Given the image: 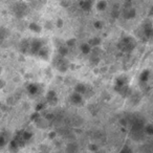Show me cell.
<instances>
[{
	"instance_id": "cell-1",
	"label": "cell",
	"mask_w": 153,
	"mask_h": 153,
	"mask_svg": "<svg viewBox=\"0 0 153 153\" xmlns=\"http://www.w3.org/2000/svg\"><path fill=\"white\" fill-rule=\"evenodd\" d=\"M119 46L123 51H131L135 46V42L130 37H125V38H123L121 40Z\"/></svg>"
},
{
	"instance_id": "cell-2",
	"label": "cell",
	"mask_w": 153,
	"mask_h": 153,
	"mask_svg": "<svg viewBox=\"0 0 153 153\" xmlns=\"http://www.w3.org/2000/svg\"><path fill=\"white\" fill-rule=\"evenodd\" d=\"M14 12H15L17 16H23L24 14H26L27 10H26L25 5H23V3H19V4H16Z\"/></svg>"
},
{
	"instance_id": "cell-3",
	"label": "cell",
	"mask_w": 153,
	"mask_h": 153,
	"mask_svg": "<svg viewBox=\"0 0 153 153\" xmlns=\"http://www.w3.org/2000/svg\"><path fill=\"white\" fill-rule=\"evenodd\" d=\"M56 66H57V68L60 71H65L68 67V64H67V62H66L65 58H61V59H59V61H58Z\"/></svg>"
},
{
	"instance_id": "cell-4",
	"label": "cell",
	"mask_w": 153,
	"mask_h": 153,
	"mask_svg": "<svg viewBox=\"0 0 153 153\" xmlns=\"http://www.w3.org/2000/svg\"><path fill=\"white\" fill-rule=\"evenodd\" d=\"M70 100H71V102L74 103V104L79 105V104H81V103H82V101H83V98H82V94L74 92V94H72Z\"/></svg>"
},
{
	"instance_id": "cell-5",
	"label": "cell",
	"mask_w": 153,
	"mask_h": 153,
	"mask_svg": "<svg viewBox=\"0 0 153 153\" xmlns=\"http://www.w3.org/2000/svg\"><path fill=\"white\" fill-rule=\"evenodd\" d=\"M81 51H82V53H83L87 55V53H89L92 49H91V46L89 45V43H86V44L84 43V44L81 45Z\"/></svg>"
},
{
	"instance_id": "cell-6",
	"label": "cell",
	"mask_w": 153,
	"mask_h": 153,
	"mask_svg": "<svg viewBox=\"0 0 153 153\" xmlns=\"http://www.w3.org/2000/svg\"><path fill=\"white\" fill-rule=\"evenodd\" d=\"M7 35H9V32L4 27H0V42L4 40L7 37Z\"/></svg>"
},
{
	"instance_id": "cell-7",
	"label": "cell",
	"mask_w": 153,
	"mask_h": 153,
	"mask_svg": "<svg viewBox=\"0 0 153 153\" xmlns=\"http://www.w3.org/2000/svg\"><path fill=\"white\" fill-rule=\"evenodd\" d=\"M80 4L82 5V9L86 10V11H89V10L91 9V7H92L91 1H83V2H81Z\"/></svg>"
},
{
	"instance_id": "cell-8",
	"label": "cell",
	"mask_w": 153,
	"mask_h": 153,
	"mask_svg": "<svg viewBox=\"0 0 153 153\" xmlns=\"http://www.w3.org/2000/svg\"><path fill=\"white\" fill-rule=\"evenodd\" d=\"M27 89H28V91H30V94H36L37 92H38V87H37L36 84H30L27 87Z\"/></svg>"
},
{
	"instance_id": "cell-9",
	"label": "cell",
	"mask_w": 153,
	"mask_h": 153,
	"mask_svg": "<svg viewBox=\"0 0 153 153\" xmlns=\"http://www.w3.org/2000/svg\"><path fill=\"white\" fill-rule=\"evenodd\" d=\"M144 131L149 135H153V125H147L144 127Z\"/></svg>"
},
{
	"instance_id": "cell-10",
	"label": "cell",
	"mask_w": 153,
	"mask_h": 153,
	"mask_svg": "<svg viewBox=\"0 0 153 153\" xmlns=\"http://www.w3.org/2000/svg\"><path fill=\"white\" fill-rule=\"evenodd\" d=\"M30 28L33 30V32H36V33H39L41 30V26L38 25V24H36V23H32V24H30Z\"/></svg>"
},
{
	"instance_id": "cell-11",
	"label": "cell",
	"mask_w": 153,
	"mask_h": 153,
	"mask_svg": "<svg viewBox=\"0 0 153 153\" xmlns=\"http://www.w3.org/2000/svg\"><path fill=\"white\" fill-rule=\"evenodd\" d=\"M97 7H98L99 11H103V10H105L107 7V2H105V1H100V2H98V4H97Z\"/></svg>"
},
{
	"instance_id": "cell-12",
	"label": "cell",
	"mask_w": 153,
	"mask_h": 153,
	"mask_svg": "<svg viewBox=\"0 0 153 153\" xmlns=\"http://www.w3.org/2000/svg\"><path fill=\"white\" fill-rule=\"evenodd\" d=\"M149 79V71L148 70H145L144 72L142 74V76H140V81L143 82H147Z\"/></svg>"
},
{
	"instance_id": "cell-13",
	"label": "cell",
	"mask_w": 153,
	"mask_h": 153,
	"mask_svg": "<svg viewBox=\"0 0 153 153\" xmlns=\"http://www.w3.org/2000/svg\"><path fill=\"white\" fill-rule=\"evenodd\" d=\"M5 143H7L5 137L3 135H0V148H2V147L5 145Z\"/></svg>"
},
{
	"instance_id": "cell-14",
	"label": "cell",
	"mask_w": 153,
	"mask_h": 153,
	"mask_svg": "<svg viewBox=\"0 0 153 153\" xmlns=\"http://www.w3.org/2000/svg\"><path fill=\"white\" fill-rule=\"evenodd\" d=\"M120 153H131V150H130L129 148H127V147H125V148H124Z\"/></svg>"
},
{
	"instance_id": "cell-15",
	"label": "cell",
	"mask_w": 153,
	"mask_h": 153,
	"mask_svg": "<svg viewBox=\"0 0 153 153\" xmlns=\"http://www.w3.org/2000/svg\"><path fill=\"white\" fill-rule=\"evenodd\" d=\"M3 85H4V84H3V81H1V80H0V87H2Z\"/></svg>"
}]
</instances>
